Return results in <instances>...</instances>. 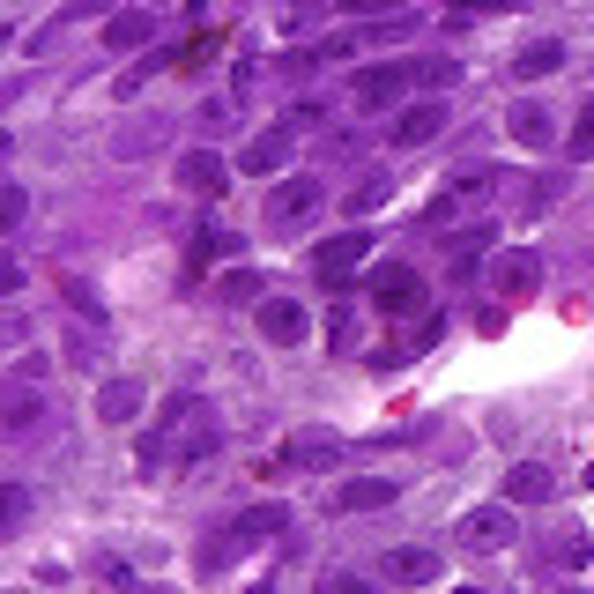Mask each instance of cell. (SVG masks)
<instances>
[{
  "label": "cell",
  "mask_w": 594,
  "mask_h": 594,
  "mask_svg": "<svg viewBox=\"0 0 594 594\" xmlns=\"http://www.w3.org/2000/svg\"><path fill=\"white\" fill-rule=\"evenodd\" d=\"M327 349H335V357H349V349H357V305H335V327H327Z\"/></svg>",
  "instance_id": "26"
},
{
  "label": "cell",
  "mask_w": 594,
  "mask_h": 594,
  "mask_svg": "<svg viewBox=\"0 0 594 594\" xmlns=\"http://www.w3.org/2000/svg\"><path fill=\"white\" fill-rule=\"evenodd\" d=\"M23 216H30V194H23V186H8V201H0V223L16 231V223H23Z\"/></svg>",
  "instance_id": "32"
},
{
  "label": "cell",
  "mask_w": 594,
  "mask_h": 594,
  "mask_svg": "<svg viewBox=\"0 0 594 594\" xmlns=\"http://www.w3.org/2000/svg\"><path fill=\"white\" fill-rule=\"evenodd\" d=\"M550 491H557V475H550L543 461H513V469H505V505H543Z\"/></svg>",
  "instance_id": "18"
},
{
  "label": "cell",
  "mask_w": 594,
  "mask_h": 594,
  "mask_svg": "<svg viewBox=\"0 0 594 594\" xmlns=\"http://www.w3.org/2000/svg\"><path fill=\"white\" fill-rule=\"evenodd\" d=\"M461 594H483V587H461Z\"/></svg>",
  "instance_id": "36"
},
{
  "label": "cell",
  "mask_w": 594,
  "mask_h": 594,
  "mask_svg": "<svg viewBox=\"0 0 594 594\" xmlns=\"http://www.w3.org/2000/svg\"><path fill=\"white\" fill-rule=\"evenodd\" d=\"M409 74H417V82H431V90H445V82L461 74V60H409Z\"/></svg>",
  "instance_id": "30"
},
{
  "label": "cell",
  "mask_w": 594,
  "mask_h": 594,
  "mask_svg": "<svg viewBox=\"0 0 594 594\" xmlns=\"http://www.w3.org/2000/svg\"><path fill=\"white\" fill-rule=\"evenodd\" d=\"M216 445H223V423L208 409V395H172L156 431L142 439V469H201Z\"/></svg>",
  "instance_id": "1"
},
{
  "label": "cell",
  "mask_w": 594,
  "mask_h": 594,
  "mask_svg": "<svg viewBox=\"0 0 594 594\" xmlns=\"http://www.w3.org/2000/svg\"><path fill=\"white\" fill-rule=\"evenodd\" d=\"M148 38H156V8H126L104 23V52H142Z\"/></svg>",
  "instance_id": "19"
},
{
  "label": "cell",
  "mask_w": 594,
  "mask_h": 594,
  "mask_svg": "<svg viewBox=\"0 0 594 594\" xmlns=\"http://www.w3.org/2000/svg\"><path fill=\"white\" fill-rule=\"evenodd\" d=\"M505 134L543 156V148H557V112H550V104H513V112H505Z\"/></svg>",
  "instance_id": "13"
},
{
  "label": "cell",
  "mask_w": 594,
  "mask_h": 594,
  "mask_svg": "<svg viewBox=\"0 0 594 594\" xmlns=\"http://www.w3.org/2000/svg\"><path fill=\"white\" fill-rule=\"evenodd\" d=\"M409 90H417L409 60H379V68H365L357 82H349V104H357V112H387V104H401Z\"/></svg>",
  "instance_id": "5"
},
{
  "label": "cell",
  "mask_w": 594,
  "mask_h": 594,
  "mask_svg": "<svg viewBox=\"0 0 594 594\" xmlns=\"http://www.w3.org/2000/svg\"><path fill=\"white\" fill-rule=\"evenodd\" d=\"M320 594H371L357 572H320Z\"/></svg>",
  "instance_id": "31"
},
{
  "label": "cell",
  "mask_w": 594,
  "mask_h": 594,
  "mask_svg": "<svg viewBox=\"0 0 594 594\" xmlns=\"http://www.w3.org/2000/svg\"><path fill=\"white\" fill-rule=\"evenodd\" d=\"M371 297H379V305H387V313H395V320H409V313H417L423 305V283H417V268H379L371 275Z\"/></svg>",
  "instance_id": "14"
},
{
  "label": "cell",
  "mask_w": 594,
  "mask_h": 594,
  "mask_svg": "<svg viewBox=\"0 0 594 594\" xmlns=\"http://www.w3.org/2000/svg\"><path fill=\"white\" fill-rule=\"evenodd\" d=\"M216 297H223V305H238V297H260V275H253V268L216 275Z\"/></svg>",
  "instance_id": "27"
},
{
  "label": "cell",
  "mask_w": 594,
  "mask_h": 594,
  "mask_svg": "<svg viewBox=\"0 0 594 594\" xmlns=\"http://www.w3.org/2000/svg\"><path fill=\"white\" fill-rule=\"evenodd\" d=\"M461 16H475V8H520V0H453Z\"/></svg>",
  "instance_id": "34"
},
{
  "label": "cell",
  "mask_w": 594,
  "mask_h": 594,
  "mask_svg": "<svg viewBox=\"0 0 594 594\" xmlns=\"http://www.w3.org/2000/svg\"><path fill=\"white\" fill-rule=\"evenodd\" d=\"M483 275H491L498 297H535L543 290V260H535V246H505L483 260Z\"/></svg>",
  "instance_id": "8"
},
{
  "label": "cell",
  "mask_w": 594,
  "mask_h": 594,
  "mask_svg": "<svg viewBox=\"0 0 594 594\" xmlns=\"http://www.w3.org/2000/svg\"><path fill=\"white\" fill-rule=\"evenodd\" d=\"M453 535H461V550H505L513 543V513H505V505H483V513H469Z\"/></svg>",
  "instance_id": "15"
},
{
  "label": "cell",
  "mask_w": 594,
  "mask_h": 594,
  "mask_svg": "<svg viewBox=\"0 0 594 594\" xmlns=\"http://www.w3.org/2000/svg\"><path fill=\"white\" fill-rule=\"evenodd\" d=\"M565 156H572V164H587V156H594V98H587V112H580V126L565 134Z\"/></svg>",
  "instance_id": "28"
},
{
  "label": "cell",
  "mask_w": 594,
  "mask_h": 594,
  "mask_svg": "<svg viewBox=\"0 0 594 594\" xmlns=\"http://www.w3.org/2000/svg\"><path fill=\"white\" fill-rule=\"evenodd\" d=\"M387 194H395V178H387V172H365V186L349 194V223L365 216V208H379V201H387Z\"/></svg>",
  "instance_id": "24"
},
{
  "label": "cell",
  "mask_w": 594,
  "mask_h": 594,
  "mask_svg": "<svg viewBox=\"0 0 594 594\" xmlns=\"http://www.w3.org/2000/svg\"><path fill=\"white\" fill-rule=\"evenodd\" d=\"M483 253H491V223H469V231H453V238H445V260H453V283H469Z\"/></svg>",
  "instance_id": "21"
},
{
  "label": "cell",
  "mask_w": 594,
  "mask_h": 594,
  "mask_svg": "<svg viewBox=\"0 0 594 594\" xmlns=\"http://www.w3.org/2000/svg\"><path fill=\"white\" fill-rule=\"evenodd\" d=\"M565 68V38H528V45L513 52V74L520 82H543V74Z\"/></svg>",
  "instance_id": "20"
},
{
  "label": "cell",
  "mask_w": 594,
  "mask_h": 594,
  "mask_svg": "<svg viewBox=\"0 0 594 594\" xmlns=\"http://www.w3.org/2000/svg\"><path fill=\"white\" fill-rule=\"evenodd\" d=\"M283 528H290V513H283V505H253V513H238L231 528H223V543L201 550V565L223 572V557H238V550H260L268 535H283Z\"/></svg>",
  "instance_id": "3"
},
{
  "label": "cell",
  "mask_w": 594,
  "mask_h": 594,
  "mask_svg": "<svg viewBox=\"0 0 594 594\" xmlns=\"http://www.w3.org/2000/svg\"><path fill=\"white\" fill-rule=\"evenodd\" d=\"M365 260H371V238L357 231V223H349L342 238H327V246L313 253V283H320V290H342V283L365 268Z\"/></svg>",
  "instance_id": "6"
},
{
  "label": "cell",
  "mask_w": 594,
  "mask_h": 594,
  "mask_svg": "<svg viewBox=\"0 0 594 594\" xmlns=\"http://www.w3.org/2000/svg\"><path fill=\"white\" fill-rule=\"evenodd\" d=\"M60 297H68V305L82 313V320H104V297L90 290V283H74V275H68V283H60Z\"/></svg>",
  "instance_id": "29"
},
{
  "label": "cell",
  "mask_w": 594,
  "mask_h": 594,
  "mask_svg": "<svg viewBox=\"0 0 594 594\" xmlns=\"http://www.w3.org/2000/svg\"><path fill=\"white\" fill-rule=\"evenodd\" d=\"M178 186L201 194V201H216L223 186H231V164H223L216 148H186V156H178Z\"/></svg>",
  "instance_id": "12"
},
{
  "label": "cell",
  "mask_w": 594,
  "mask_h": 594,
  "mask_svg": "<svg viewBox=\"0 0 594 594\" xmlns=\"http://www.w3.org/2000/svg\"><path fill=\"white\" fill-rule=\"evenodd\" d=\"M305 335H313V313H305L297 297H260V342L305 349Z\"/></svg>",
  "instance_id": "9"
},
{
  "label": "cell",
  "mask_w": 594,
  "mask_h": 594,
  "mask_svg": "<svg viewBox=\"0 0 594 594\" xmlns=\"http://www.w3.org/2000/svg\"><path fill=\"white\" fill-rule=\"evenodd\" d=\"M395 498H401L395 475H349V483L327 491V513H379V505H395Z\"/></svg>",
  "instance_id": "10"
},
{
  "label": "cell",
  "mask_w": 594,
  "mask_h": 594,
  "mask_svg": "<svg viewBox=\"0 0 594 594\" xmlns=\"http://www.w3.org/2000/svg\"><path fill=\"white\" fill-rule=\"evenodd\" d=\"M148 8H172V0H148Z\"/></svg>",
  "instance_id": "35"
},
{
  "label": "cell",
  "mask_w": 594,
  "mask_h": 594,
  "mask_svg": "<svg viewBox=\"0 0 594 594\" xmlns=\"http://www.w3.org/2000/svg\"><path fill=\"white\" fill-rule=\"evenodd\" d=\"M342 461H349V439L327 431V423H297L290 445H283V469H297V475H335Z\"/></svg>",
  "instance_id": "2"
},
{
  "label": "cell",
  "mask_w": 594,
  "mask_h": 594,
  "mask_svg": "<svg viewBox=\"0 0 594 594\" xmlns=\"http://www.w3.org/2000/svg\"><path fill=\"white\" fill-rule=\"evenodd\" d=\"M297 134H305V126H297L290 112H283L275 126H260V134H253V142L238 148V172H246V178H275V172H283V164L297 156Z\"/></svg>",
  "instance_id": "4"
},
{
  "label": "cell",
  "mask_w": 594,
  "mask_h": 594,
  "mask_svg": "<svg viewBox=\"0 0 594 594\" xmlns=\"http://www.w3.org/2000/svg\"><path fill=\"white\" fill-rule=\"evenodd\" d=\"M445 120H453V112H445L439 98H417V104H401V120H395V148H431L445 134Z\"/></svg>",
  "instance_id": "11"
},
{
  "label": "cell",
  "mask_w": 594,
  "mask_h": 594,
  "mask_svg": "<svg viewBox=\"0 0 594 594\" xmlns=\"http://www.w3.org/2000/svg\"><path fill=\"white\" fill-rule=\"evenodd\" d=\"M587 483H594V469H587Z\"/></svg>",
  "instance_id": "37"
},
{
  "label": "cell",
  "mask_w": 594,
  "mask_h": 594,
  "mask_svg": "<svg viewBox=\"0 0 594 594\" xmlns=\"http://www.w3.org/2000/svg\"><path fill=\"white\" fill-rule=\"evenodd\" d=\"M38 417H45V401H38V395H8V431H16V439H30Z\"/></svg>",
  "instance_id": "25"
},
{
  "label": "cell",
  "mask_w": 594,
  "mask_h": 594,
  "mask_svg": "<svg viewBox=\"0 0 594 594\" xmlns=\"http://www.w3.org/2000/svg\"><path fill=\"white\" fill-rule=\"evenodd\" d=\"M439 550H423V543H409V550H387V580H401V587H439Z\"/></svg>",
  "instance_id": "16"
},
{
  "label": "cell",
  "mask_w": 594,
  "mask_h": 594,
  "mask_svg": "<svg viewBox=\"0 0 594 594\" xmlns=\"http://www.w3.org/2000/svg\"><path fill=\"white\" fill-rule=\"evenodd\" d=\"M223 253H238V238H231L223 223H201V231H194V246H186V275H201L208 260H223Z\"/></svg>",
  "instance_id": "22"
},
{
  "label": "cell",
  "mask_w": 594,
  "mask_h": 594,
  "mask_svg": "<svg viewBox=\"0 0 594 594\" xmlns=\"http://www.w3.org/2000/svg\"><path fill=\"white\" fill-rule=\"evenodd\" d=\"M320 201H327V186H320V178H305V172L275 178V194H268V231H290V223L320 216Z\"/></svg>",
  "instance_id": "7"
},
{
  "label": "cell",
  "mask_w": 594,
  "mask_h": 594,
  "mask_svg": "<svg viewBox=\"0 0 594 594\" xmlns=\"http://www.w3.org/2000/svg\"><path fill=\"white\" fill-rule=\"evenodd\" d=\"M565 594H580V587H565Z\"/></svg>",
  "instance_id": "38"
},
{
  "label": "cell",
  "mask_w": 594,
  "mask_h": 594,
  "mask_svg": "<svg viewBox=\"0 0 594 594\" xmlns=\"http://www.w3.org/2000/svg\"><path fill=\"white\" fill-rule=\"evenodd\" d=\"M142 401H148V395H142V379H104V387H98V417L120 431V423L142 417Z\"/></svg>",
  "instance_id": "17"
},
{
  "label": "cell",
  "mask_w": 594,
  "mask_h": 594,
  "mask_svg": "<svg viewBox=\"0 0 594 594\" xmlns=\"http://www.w3.org/2000/svg\"><path fill=\"white\" fill-rule=\"evenodd\" d=\"M98 8H104V0H74V8L60 16V23H82V16H98ZM60 23H52V30H60ZM52 30H45V38H52Z\"/></svg>",
  "instance_id": "33"
},
{
  "label": "cell",
  "mask_w": 594,
  "mask_h": 594,
  "mask_svg": "<svg viewBox=\"0 0 594 594\" xmlns=\"http://www.w3.org/2000/svg\"><path fill=\"white\" fill-rule=\"evenodd\" d=\"M543 557H550L557 572H580V565L594 557V535H580V528H557V535L543 543Z\"/></svg>",
  "instance_id": "23"
}]
</instances>
